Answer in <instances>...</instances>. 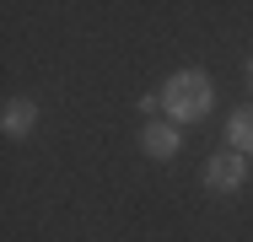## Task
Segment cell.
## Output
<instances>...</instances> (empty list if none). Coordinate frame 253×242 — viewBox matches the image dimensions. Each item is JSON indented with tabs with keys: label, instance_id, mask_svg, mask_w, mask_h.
<instances>
[{
	"label": "cell",
	"instance_id": "obj_4",
	"mask_svg": "<svg viewBox=\"0 0 253 242\" xmlns=\"http://www.w3.org/2000/svg\"><path fill=\"white\" fill-rule=\"evenodd\" d=\"M140 145H146V156H156V161H167V156H178V129L172 124H146V135H140Z\"/></svg>",
	"mask_w": 253,
	"mask_h": 242
},
{
	"label": "cell",
	"instance_id": "obj_2",
	"mask_svg": "<svg viewBox=\"0 0 253 242\" xmlns=\"http://www.w3.org/2000/svg\"><path fill=\"white\" fill-rule=\"evenodd\" d=\"M205 183L215 194H237L248 183V156H237V151H215L210 161H205Z\"/></svg>",
	"mask_w": 253,
	"mask_h": 242
},
{
	"label": "cell",
	"instance_id": "obj_3",
	"mask_svg": "<svg viewBox=\"0 0 253 242\" xmlns=\"http://www.w3.org/2000/svg\"><path fill=\"white\" fill-rule=\"evenodd\" d=\"M33 124H38V108H33V97H11V102H5V113H0V129L16 140V135H27Z\"/></svg>",
	"mask_w": 253,
	"mask_h": 242
},
{
	"label": "cell",
	"instance_id": "obj_6",
	"mask_svg": "<svg viewBox=\"0 0 253 242\" xmlns=\"http://www.w3.org/2000/svg\"><path fill=\"white\" fill-rule=\"evenodd\" d=\"M248 81H253V65H248Z\"/></svg>",
	"mask_w": 253,
	"mask_h": 242
},
{
	"label": "cell",
	"instance_id": "obj_1",
	"mask_svg": "<svg viewBox=\"0 0 253 242\" xmlns=\"http://www.w3.org/2000/svg\"><path fill=\"white\" fill-rule=\"evenodd\" d=\"M210 102H215V86H210L205 70H172L167 86H162V108H167L172 124H194V119H205Z\"/></svg>",
	"mask_w": 253,
	"mask_h": 242
},
{
	"label": "cell",
	"instance_id": "obj_5",
	"mask_svg": "<svg viewBox=\"0 0 253 242\" xmlns=\"http://www.w3.org/2000/svg\"><path fill=\"white\" fill-rule=\"evenodd\" d=\"M226 140H232V151H237V156H253V108H237V113H232Z\"/></svg>",
	"mask_w": 253,
	"mask_h": 242
}]
</instances>
